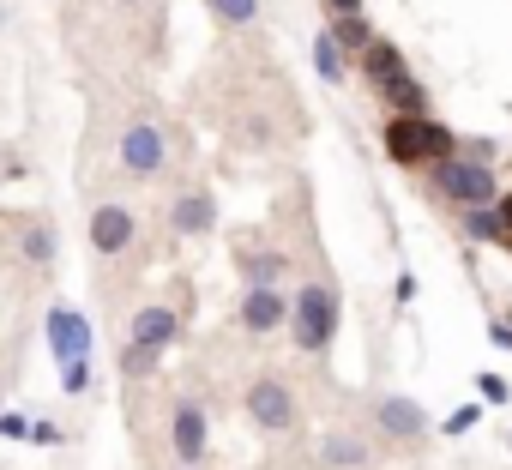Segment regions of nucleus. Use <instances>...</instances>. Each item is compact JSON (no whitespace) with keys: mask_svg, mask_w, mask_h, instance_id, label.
<instances>
[{"mask_svg":"<svg viewBox=\"0 0 512 470\" xmlns=\"http://www.w3.org/2000/svg\"><path fill=\"white\" fill-rule=\"evenodd\" d=\"M320 464H332V470H368V464H374V452H368V440H362V434L332 428V434H320Z\"/></svg>","mask_w":512,"mask_h":470,"instance_id":"nucleus-14","label":"nucleus"},{"mask_svg":"<svg viewBox=\"0 0 512 470\" xmlns=\"http://www.w3.org/2000/svg\"><path fill=\"white\" fill-rule=\"evenodd\" d=\"M0 434H7V440H31V416L25 410H0Z\"/></svg>","mask_w":512,"mask_h":470,"instance_id":"nucleus-25","label":"nucleus"},{"mask_svg":"<svg viewBox=\"0 0 512 470\" xmlns=\"http://www.w3.org/2000/svg\"><path fill=\"white\" fill-rule=\"evenodd\" d=\"M326 7V19H338V13H368V0H320Z\"/></svg>","mask_w":512,"mask_h":470,"instance_id":"nucleus-27","label":"nucleus"},{"mask_svg":"<svg viewBox=\"0 0 512 470\" xmlns=\"http://www.w3.org/2000/svg\"><path fill=\"white\" fill-rule=\"evenodd\" d=\"M380 103H386L392 115H428V91H422V79H416V73H410L404 85H392Z\"/></svg>","mask_w":512,"mask_h":470,"instance_id":"nucleus-20","label":"nucleus"},{"mask_svg":"<svg viewBox=\"0 0 512 470\" xmlns=\"http://www.w3.org/2000/svg\"><path fill=\"white\" fill-rule=\"evenodd\" d=\"M241 410H247V422H253V428H266V434H290V428L302 422V404H296L290 380H278V374L247 380V392H241Z\"/></svg>","mask_w":512,"mask_h":470,"instance_id":"nucleus-4","label":"nucleus"},{"mask_svg":"<svg viewBox=\"0 0 512 470\" xmlns=\"http://www.w3.org/2000/svg\"><path fill=\"white\" fill-rule=\"evenodd\" d=\"M494 211H500V223H506V248H512V193H500Z\"/></svg>","mask_w":512,"mask_h":470,"instance_id":"nucleus-30","label":"nucleus"},{"mask_svg":"<svg viewBox=\"0 0 512 470\" xmlns=\"http://www.w3.org/2000/svg\"><path fill=\"white\" fill-rule=\"evenodd\" d=\"M127 338H133V344H151V350H169V344L181 338V314L163 308V302H151V308H139V314L127 320Z\"/></svg>","mask_w":512,"mask_h":470,"instance_id":"nucleus-13","label":"nucleus"},{"mask_svg":"<svg viewBox=\"0 0 512 470\" xmlns=\"http://www.w3.org/2000/svg\"><path fill=\"white\" fill-rule=\"evenodd\" d=\"M169 229L175 235H211L217 229V193L211 187H187V193H175V205H169Z\"/></svg>","mask_w":512,"mask_h":470,"instance_id":"nucleus-11","label":"nucleus"},{"mask_svg":"<svg viewBox=\"0 0 512 470\" xmlns=\"http://www.w3.org/2000/svg\"><path fill=\"white\" fill-rule=\"evenodd\" d=\"M326 31L338 37V49H344L350 61L374 43V19H368V13H338V19H326Z\"/></svg>","mask_w":512,"mask_h":470,"instance_id":"nucleus-16","label":"nucleus"},{"mask_svg":"<svg viewBox=\"0 0 512 470\" xmlns=\"http://www.w3.org/2000/svg\"><path fill=\"white\" fill-rule=\"evenodd\" d=\"M476 392H482V404H506V398H512V386H506L500 374H482V380H476Z\"/></svg>","mask_w":512,"mask_h":470,"instance_id":"nucleus-26","label":"nucleus"},{"mask_svg":"<svg viewBox=\"0 0 512 470\" xmlns=\"http://www.w3.org/2000/svg\"><path fill=\"white\" fill-rule=\"evenodd\" d=\"M488 344H494V350H512V326H506V320H494V326H488Z\"/></svg>","mask_w":512,"mask_h":470,"instance_id":"nucleus-29","label":"nucleus"},{"mask_svg":"<svg viewBox=\"0 0 512 470\" xmlns=\"http://www.w3.org/2000/svg\"><path fill=\"white\" fill-rule=\"evenodd\" d=\"M235 320H241V332H253V338H272V332L290 326V296H284L278 284H247Z\"/></svg>","mask_w":512,"mask_h":470,"instance_id":"nucleus-6","label":"nucleus"},{"mask_svg":"<svg viewBox=\"0 0 512 470\" xmlns=\"http://www.w3.org/2000/svg\"><path fill=\"white\" fill-rule=\"evenodd\" d=\"M205 13L223 31H247V25H260V0H205Z\"/></svg>","mask_w":512,"mask_h":470,"instance_id":"nucleus-19","label":"nucleus"},{"mask_svg":"<svg viewBox=\"0 0 512 470\" xmlns=\"http://www.w3.org/2000/svg\"><path fill=\"white\" fill-rule=\"evenodd\" d=\"M25 260L31 266H55V229L49 223H31L25 229Z\"/></svg>","mask_w":512,"mask_h":470,"instance_id":"nucleus-22","label":"nucleus"},{"mask_svg":"<svg viewBox=\"0 0 512 470\" xmlns=\"http://www.w3.org/2000/svg\"><path fill=\"white\" fill-rule=\"evenodd\" d=\"M482 422V404H458L452 416H440V434H470Z\"/></svg>","mask_w":512,"mask_h":470,"instance_id":"nucleus-24","label":"nucleus"},{"mask_svg":"<svg viewBox=\"0 0 512 470\" xmlns=\"http://www.w3.org/2000/svg\"><path fill=\"white\" fill-rule=\"evenodd\" d=\"M338 326H344V296L332 290V284H320V278H308L296 296H290V338H296V350H308V356H326L332 350V338H338Z\"/></svg>","mask_w":512,"mask_h":470,"instance_id":"nucleus-2","label":"nucleus"},{"mask_svg":"<svg viewBox=\"0 0 512 470\" xmlns=\"http://www.w3.org/2000/svg\"><path fill=\"white\" fill-rule=\"evenodd\" d=\"M115 151H121V169H127L133 181H157L163 163H169V139H163L157 121H127Z\"/></svg>","mask_w":512,"mask_h":470,"instance_id":"nucleus-5","label":"nucleus"},{"mask_svg":"<svg viewBox=\"0 0 512 470\" xmlns=\"http://www.w3.org/2000/svg\"><path fill=\"white\" fill-rule=\"evenodd\" d=\"M157 362H163V350H151V344H121V380H151L157 374Z\"/></svg>","mask_w":512,"mask_h":470,"instance_id":"nucleus-21","label":"nucleus"},{"mask_svg":"<svg viewBox=\"0 0 512 470\" xmlns=\"http://www.w3.org/2000/svg\"><path fill=\"white\" fill-rule=\"evenodd\" d=\"M61 392H67V398H85V392H91V356L61 362Z\"/></svg>","mask_w":512,"mask_h":470,"instance_id":"nucleus-23","label":"nucleus"},{"mask_svg":"<svg viewBox=\"0 0 512 470\" xmlns=\"http://www.w3.org/2000/svg\"><path fill=\"white\" fill-rule=\"evenodd\" d=\"M434 187L464 211V205H494L500 199V175H494V163H482V157H470V151H452L446 163H434Z\"/></svg>","mask_w":512,"mask_h":470,"instance_id":"nucleus-3","label":"nucleus"},{"mask_svg":"<svg viewBox=\"0 0 512 470\" xmlns=\"http://www.w3.org/2000/svg\"><path fill=\"white\" fill-rule=\"evenodd\" d=\"M43 338H49V356H55V362L91 356V320H85L79 308H67V302H55V308H49V320H43Z\"/></svg>","mask_w":512,"mask_h":470,"instance_id":"nucleus-8","label":"nucleus"},{"mask_svg":"<svg viewBox=\"0 0 512 470\" xmlns=\"http://www.w3.org/2000/svg\"><path fill=\"white\" fill-rule=\"evenodd\" d=\"M374 422H380V434H392V440H416V434H428V410H422V398H404V392L374 398Z\"/></svg>","mask_w":512,"mask_h":470,"instance_id":"nucleus-12","label":"nucleus"},{"mask_svg":"<svg viewBox=\"0 0 512 470\" xmlns=\"http://www.w3.org/2000/svg\"><path fill=\"white\" fill-rule=\"evenodd\" d=\"M85 235H91V254L115 260V254H127V248H133L139 217H133L127 205H97V211H91V223H85Z\"/></svg>","mask_w":512,"mask_h":470,"instance_id":"nucleus-7","label":"nucleus"},{"mask_svg":"<svg viewBox=\"0 0 512 470\" xmlns=\"http://www.w3.org/2000/svg\"><path fill=\"white\" fill-rule=\"evenodd\" d=\"M121 7H145V0H121Z\"/></svg>","mask_w":512,"mask_h":470,"instance_id":"nucleus-31","label":"nucleus"},{"mask_svg":"<svg viewBox=\"0 0 512 470\" xmlns=\"http://www.w3.org/2000/svg\"><path fill=\"white\" fill-rule=\"evenodd\" d=\"M464 235H470V242H494V248H506V223H500L494 205H464Z\"/></svg>","mask_w":512,"mask_h":470,"instance_id":"nucleus-18","label":"nucleus"},{"mask_svg":"<svg viewBox=\"0 0 512 470\" xmlns=\"http://www.w3.org/2000/svg\"><path fill=\"white\" fill-rule=\"evenodd\" d=\"M284 272H290V260L278 248H241V278L247 284H278Z\"/></svg>","mask_w":512,"mask_h":470,"instance_id":"nucleus-17","label":"nucleus"},{"mask_svg":"<svg viewBox=\"0 0 512 470\" xmlns=\"http://www.w3.org/2000/svg\"><path fill=\"white\" fill-rule=\"evenodd\" d=\"M356 67H362V79H368V91H374V97H386L392 85H404V79H410L404 49H398V43H386V37H374V43L356 55Z\"/></svg>","mask_w":512,"mask_h":470,"instance_id":"nucleus-10","label":"nucleus"},{"mask_svg":"<svg viewBox=\"0 0 512 470\" xmlns=\"http://www.w3.org/2000/svg\"><path fill=\"white\" fill-rule=\"evenodd\" d=\"M31 440H37V446H55V440H61V428H55V422H31Z\"/></svg>","mask_w":512,"mask_h":470,"instance_id":"nucleus-28","label":"nucleus"},{"mask_svg":"<svg viewBox=\"0 0 512 470\" xmlns=\"http://www.w3.org/2000/svg\"><path fill=\"white\" fill-rule=\"evenodd\" d=\"M169 440H175V458H181V464H205V452H211V422H205V410H199L193 398H181V404L169 410Z\"/></svg>","mask_w":512,"mask_h":470,"instance_id":"nucleus-9","label":"nucleus"},{"mask_svg":"<svg viewBox=\"0 0 512 470\" xmlns=\"http://www.w3.org/2000/svg\"><path fill=\"white\" fill-rule=\"evenodd\" d=\"M308 55H314V73H320L326 85H350V55L338 49L332 31H314V49H308Z\"/></svg>","mask_w":512,"mask_h":470,"instance_id":"nucleus-15","label":"nucleus"},{"mask_svg":"<svg viewBox=\"0 0 512 470\" xmlns=\"http://www.w3.org/2000/svg\"><path fill=\"white\" fill-rule=\"evenodd\" d=\"M380 139H386V157L398 169H434V163H446L458 151V133L446 121H434V115H386Z\"/></svg>","mask_w":512,"mask_h":470,"instance_id":"nucleus-1","label":"nucleus"}]
</instances>
